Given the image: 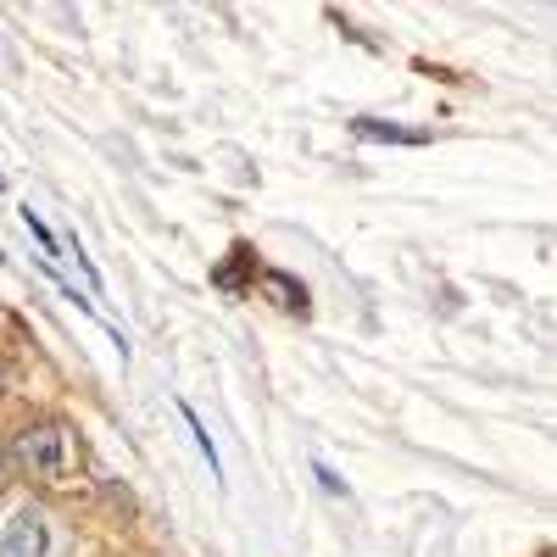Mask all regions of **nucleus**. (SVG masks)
Returning a JSON list of instances; mask_svg holds the SVG:
<instances>
[{"label": "nucleus", "instance_id": "nucleus-2", "mask_svg": "<svg viewBox=\"0 0 557 557\" xmlns=\"http://www.w3.org/2000/svg\"><path fill=\"white\" fill-rule=\"evenodd\" d=\"M45 552H51L45 513H39V507H23V513L7 524V535H0V557H45Z\"/></svg>", "mask_w": 557, "mask_h": 557}, {"label": "nucleus", "instance_id": "nucleus-9", "mask_svg": "<svg viewBox=\"0 0 557 557\" xmlns=\"http://www.w3.org/2000/svg\"><path fill=\"white\" fill-rule=\"evenodd\" d=\"M0 190H7V178H0Z\"/></svg>", "mask_w": 557, "mask_h": 557}, {"label": "nucleus", "instance_id": "nucleus-5", "mask_svg": "<svg viewBox=\"0 0 557 557\" xmlns=\"http://www.w3.org/2000/svg\"><path fill=\"white\" fill-rule=\"evenodd\" d=\"M246 268H257V257H251V246H235V251H228V262L212 273V285L218 290H240V273Z\"/></svg>", "mask_w": 557, "mask_h": 557}, {"label": "nucleus", "instance_id": "nucleus-4", "mask_svg": "<svg viewBox=\"0 0 557 557\" xmlns=\"http://www.w3.org/2000/svg\"><path fill=\"white\" fill-rule=\"evenodd\" d=\"M351 128L362 139H391V146H430V128H401V123H385V117H357Z\"/></svg>", "mask_w": 557, "mask_h": 557}, {"label": "nucleus", "instance_id": "nucleus-6", "mask_svg": "<svg viewBox=\"0 0 557 557\" xmlns=\"http://www.w3.org/2000/svg\"><path fill=\"white\" fill-rule=\"evenodd\" d=\"M184 412V424H190V435H196V446H201V457L212 462V480H218V451H212V435L201 430V418H196V407H178Z\"/></svg>", "mask_w": 557, "mask_h": 557}, {"label": "nucleus", "instance_id": "nucleus-3", "mask_svg": "<svg viewBox=\"0 0 557 557\" xmlns=\"http://www.w3.org/2000/svg\"><path fill=\"white\" fill-rule=\"evenodd\" d=\"M257 285L273 296V307H285V312H307V285H296L290 273H278V268H262L257 273Z\"/></svg>", "mask_w": 557, "mask_h": 557}, {"label": "nucleus", "instance_id": "nucleus-1", "mask_svg": "<svg viewBox=\"0 0 557 557\" xmlns=\"http://www.w3.org/2000/svg\"><path fill=\"white\" fill-rule=\"evenodd\" d=\"M7 457L39 485H73L78 469H84V441H78L73 424H62V418H34V424H23L12 435Z\"/></svg>", "mask_w": 557, "mask_h": 557}, {"label": "nucleus", "instance_id": "nucleus-7", "mask_svg": "<svg viewBox=\"0 0 557 557\" xmlns=\"http://www.w3.org/2000/svg\"><path fill=\"white\" fill-rule=\"evenodd\" d=\"M23 228H28V235L39 240V251H45V262H57V235H51V228H45V223H39V212H23Z\"/></svg>", "mask_w": 557, "mask_h": 557}, {"label": "nucleus", "instance_id": "nucleus-8", "mask_svg": "<svg viewBox=\"0 0 557 557\" xmlns=\"http://www.w3.org/2000/svg\"><path fill=\"white\" fill-rule=\"evenodd\" d=\"M0 474H7V451H0Z\"/></svg>", "mask_w": 557, "mask_h": 557}]
</instances>
